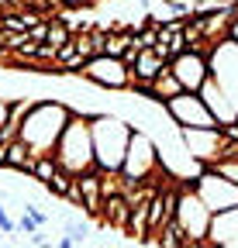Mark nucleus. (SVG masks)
<instances>
[{
  "mask_svg": "<svg viewBox=\"0 0 238 248\" xmlns=\"http://www.w3.org/2000/svg\"><path fill=\"white\" fill-rule=\"evenodd\" d=\"M90 117L94 114H79L73 110L69 124L63 138L55 145V159L63 169H69L73 176L86 172V169H97V155H94V131H90Z\"/></svg>",
  "mask_w": 238,
  "mask_h": 248,
  "instance_id": "3",
  "label": "nucleus"
},
{
  "mask_svg": "<svg viewBox=\"0 0 238 248\" xmlns=\"http://www.w3.org/2000/svg\"><path fill=\"white\" fill-rule=\"evenodd\" d=\"M83 79L86 83H94L100 90H111V93H128V83H131V66L125 59H117V55H94V59H86V66H83Z\"/></svg>",
  "mask_w": 238,
  "mask_h": 248,
  "instance_id": "6",
  "label": "nucleus"
},
{
  "mask_svg": "<svg viewBox=\"0 0 238 248\" xmlns=\"http://www.w3.org/2000/svg\"><path fill=\"white\" fill-rule=\"evenodd\" d=\"M193 190L200 193V200L211 207L214 214H218V210H228V207L238 203V183H235L231 176L211 169V166H207V169L193 179Z\"/></svg>",
  "mask_w": 238,
  "mask_h": 248,
  "instance_id": "8",
  "label": "nucleus"
},
{
  "mask_svg": "<svg viewBox=\"0 0 238 248\" xmlns=\"http://www.w3.org/2000/svg\"><path fill=\"white\" fill-rule=\"evenodd\" d=\"M38 228H42V224L35 221V214H28V210L21 207V221H17V231H21V234H35Z\"/></svg>",
  "mask_w": 238,
  "mask_h": 248,
  "instance_id": "22",
  "label": "nucleus"
},
{
  "mask_svg": "<svg viewBox=\"0 0 238 248\" xmlns=\"http://www.w3.org/2000/svg\"><path fill=\"white\" fill-rule=\"evenodd\" d=\"M59 169H63V166H59V159H55V152H48V155H38V159H35V169H32V179L35 183H48Z\"/></svg>",
  "mask_w": 238,
  "mask_h": 248,
  "instance_id": "20",
  "label": "nucleus"
},
{
  "mask_svg": "<svg viewBox=\"0 0 238 248\" xmlns=\"http://www.w3.org/2000/svg\"><path fill=\"white\" fill-rule=\"evenodd\" d=\"M200 97H204V104L211 107V114H214V121L218 124H231L238 114H235V107H231V97H228V90L214 79V76H207V83L200 86Z\"/></svg>",
  "mask_w": 238,
  "mask_h": 248,
  "instance_id": "13",
  "label": "nucleus"
},
{
  "mask_svg": "<svg viewBox=\"0 0 238 248\" xmlns=\"http://www.w3.org/2000/svg\"><path fill=\"white\" fill-rule=\"evenodd\" d=\"M156 42H159V24H156V21H148L145 28L135 31V45H138V48H152Z\"/></svg>",
  "mask_w": 238,
  "mask_h": 248,
  "instance_id": "21",
  "label": "nucleus"
},
{
  "mask_svg": "<svg viewBox=\"0 0 238 248\" xmlns=\"http://www.w3.org/2000/svg\"><path fill=\"white\" fill-rule=\"evenodd\" d=\"M180 138H183L187 152L197 162H204V166H211L218 159L221 145H224V131L221 128H180Z\"/></svg>",
  "mask_w": 238,
  "mask_h": 248,
  "instance_id": "10",
  "label": "nucleus"
},
{
  "mask_svg": "<svg viewBox=\"0 0 238 248\" xmlns=\"http://www.w3.org/2000/svg\"><path fill=\"white\" fill-rule=\"evenodd\" d=\"M69 117H73V107H66L63 100L38 97L32 104V110H28L17 138L28 141V148L35 152V159H38V155H48V152H55V145H59V138H63Z\"/></svg>",
  "mask_w": 238,
  "mask_h": 248,
  "instance_id": "1",
  "label": "nucleus"
},
{
  "mask_svg": "<svg viewBox=\"0 0 238 248\" xmlns=\"http://www.w3.org/2000/svg\"><path fill=\"white\" fill-rule=\"evenodd\" d=\"M90 131H94L97 169L100 172H121L135 124L128 117H121V114H94L90 117Z\"/></svg>",
  "mask_w": 238,
  "mask_h": 248,
  "instance_id": "2",
  "label": "nucleus"
},
{
  "mask_svg": "<svg viewBox=\"0 0 238 248\" xmlns=\"http://www.w3.org/2000/svg\"><path fill=\"white\" fill-rule=\"evenodd\" d=\"M211 217L214 210L200 200L193 190V183H180V200H176V221L187 231V248H214L207 231H211Z\"/></svg>",
  "mask_w": 238,
  "mask_h": 248,
  "instance_id": "5",
  "label": "nucleus"
},
{
  "mask_svg": "<svg viewBox=\"0 0 238 248\" xmlns=\"http://www.w3.org/2000/svg\"><path fill=\"white\" fill-rule=\"evenodd\" d=\"M169 69L176 73V79L183 83V90L200 93V86L207 83V76H211V62H207V55L197 52V48H183L180 55L169 59Z\"/></svg>",
  "mask_w": 238,
  "mask_h": 248,
  "instance_id": "9",
  "label": "nucleus"
},
{
  "mask_svg": "<svg viewBox=\"0 0 238 248\" xmlns=\"http://www.w3.org/2000/svg\"><path fill=\"white\" fill-rule=\"evenodd\" d=\"M162 169V159H159V145L152 141L145 128H135L131 131V141H128V155H125V166H121V186L125 193L135 190V186L156 179Z\"/></svg>",
  "mask_w": 238,
  "mask_h": 248,
  "instance_id": "4",
  "label": "nucleus"
},
{
  "mask_svg": "<svg viewBox=\"0 0 238 248\" xmlns=\"http://www.w3.org/2000/svg\"><path fill=\"white\" fill-rule=\"evenodd\" d=\"M214 248H238V203L228 210H218L211 217V231H207Z\"/></svg>",
  "mask_w": 238,
  "mask_h": 248,
  "instance_id": "12",
  "label": "nucleus"
},
{
  "mask_svg": "<svg viewBox=\"0 0 238 248\" xmlns=\"http://www.w3.org/2000/svg\"><path fill=\"white\" fill-rule=\"evenodd\" d=\"M128 217H131V203L125 193H114L104 200V210H100V224L104 228H114V231H125L128 228Z\"/></svg>",
  "mask_w": 238,
  "mask_h": 248,
  "instance_id": "15",
  "label": "nucleus"
},
{
  "mask_svg": "<svg viewBox=\"0 0 238 248\" xmlns=\"http://www.w3.org/2000/svg\"><path fill=\"white\" fill-rule=\"evenodd\" d=\"M166 114L176 128H221L211 114V107L204 104V97L193 90H183L173 100H166Z\"/></svg>",
  "mask_w": 238,
  "mask_h": 248,
  "instance_id": "7",
  "label": "nucleus"
},
{
  "mask_svg": "<svg viewBox=\"0 0 238 248\" xmlns=\"http://www.w3.org/2000/svg\"><path fill=\"white\" fill-rule=\"evenodd\" d=\"M79 179V193H83V214L100 217L104 210V193H100V169H86L76 176Z\"/></svg>",
  "mask_w": 238,
  "mask_h": 248,
  "instance_id": "14",
  "label": "nucleus"
},
{
  "mask_svg": "<svg viewBox=\"0 0 238 248\" xmlns=\"http://www.w3.org/2000/svg\"><path fill=\"white\" fill-rule=\"evenodd\" d=\"M207 62H211V76H214L224 90H235V86H238V42H235V38H221V42L211 48Z\"/></svg>",
  "mask_w": 238,
  "mask_h": 248,
  "instance_id": "11",
  "label": "nucleus"
},
{
  "mask_svg": "<svg viewBox=\"0 0 238 248\" xmlns=\"http://www.w3.org/2000/svg\"><path fill=\"white\" fill-rule=\"evenodd\" d=\"M7 114H11V100L4 97V93H0V128L7 124Z\"/></svg>",
  "mask_w": 238,
  "mask_h": 248,
  "instance_id": "23",
  "label": "nucleus"
},
{
  "mask_svg": "<svg viewBox=\"0 0 238 248\" xmlns=\"http://www.w3.org/2000/svg\"><path fill=\"white\" fill-rule=\"evenodd\" d=\"M166 66H169V62H166L156 48H142L138 59H135V66H131V79H148V83H152Z\"/></svg>",
  "mask_w": 238,
  "mask_h": 248,
  "instance_id": "16",
  "label": "nucleus"
},
{
  "mask_svg": "<svg viewBox=\"0 0 238 248\" xmlns=\"http://www.w3.org/2000/svg\"><path fill=\"white\" fill-rule=\"evenodd\" d=\"M73 183H76V176H73L69 169H59V172L45 183V193H48V197H55V200H66V193L73 190Z\"/></svg>",
  "mask_w": 238,
  "mask_h": 248,
  "instance_id": "19",
  "label": "nucleus"
},
{
  "mask_svg": "<svg viewBox=\"0 0 238 248\" xmlns=\"http://www.w3.org/2000/svg\"><path fill=\"white\" fill-rule=\"evenodd\" d=\"M231 38L238 42V17H235V24H231Z\"/></svg>",
  "mask_w": 238,
  "mask_h": 248,
  "instance_id": "24",
  "label": "nucleus"
},
{
  "mask_svg": "<svg viewBox=\"0 0 238 248\" xmlns=\"http://www.w3.org/2000/svg\"><path fill=\"white\" fill-rule=\"evenodd\" d=\"M4 169L32 176V169H35V152L28 148V141H24V138H14V141H7V166H4Z\"/></svg>",
  "mask_w": 238,
  "mask_h": 248,
  "instance_id": "17",
  "label": "nucleus"
},
{
  "mask_svg": "<svg viewBox=\"0 0 238 248\" xmlns=\"http://www.w3.org/2000/svg\"><path fill=\"white\" fill-rule=\"evenodd\" d=\"M176 93H183V83L176 79V73L166 66V69L152 79V104H162V107H166V100H173Z\"/></svg>",
  "mask_w": 238,
  "mask_h": 248,
  "instance_id": "18",
  "label": "nucleus"
}]
</instances>
